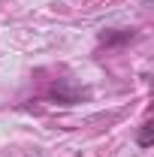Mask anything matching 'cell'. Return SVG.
<instances>
[{"label":"cell","mask_w":154,"mask_h":157,"mask_svg":"<svg viewBox=\"0 0 154 157\" xmlns=\"http://www.w3.org/2000/svg\"><path fill=\"white\" fill-rule=\"evenodd\" d=\"M136 142H139V148H148V145L154 142V124H151V121H145V124H142V130H139Z\"/></svg>","instance_id":"6da1fadb"}]
</instances>
